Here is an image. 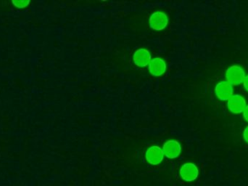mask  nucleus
Wrapping results in <instances>:
<instances>
[{
	"label": "nucleus",
	"instance_id": "1",
	"mask_svg": "<svg viewBox=\"0 0 248 186\" xmlns=\"http://www.w3.org/2000/svg\"><path fill=\"white\" fill-rule=\"evenodd\" d=\"M246 74L244 68L239 65H232L226 71V81L232 86H238L243 84Z\"/></svg>",
	"mask_w": 248,
	"mask_h": 186
},
{
	"label": "nucleus",
	"instance_id": "2",
	"mask_svg": "<svg viewBox=\"0 0 248 186\" xmlns=\"http://www.w3.org/2000/svg\"><path fill=\"white\" fill-rule=\"evenodd\" d=\"M150 28L153 30L163 31L169 24V17L162 11H156L150 16L149 18Z\"/></svg>",
	"mask_w": 248,
	"mask_h": 186
},
{
	"label": "nucleus",
	"instance_id": "3",
	"mask_svg": "<svg viewBox=\"0 0 248 186\" xmlns=\"http://www.w3.org/2000/svg\"><path fill=\"white\" fill-rule=\"evenodd\" d=\"M247 105L246 98L240 94H234L227 101V108L229 111L234 114H242Z\"/></svg>",
	"mask_w": 248,
	"mask_h": 186
},
{
	"label": "nucleus",
	"instance_id": "4",
	"mask_svg": "<svg viewBox=\"0 0 248 186\" xmlns=\"http://www.w3.org/2000/svg\"><path fill=\"white\" fill-rule=\"evenodd\" d=\"M181 178L186 182H193L199 175L198 167L192 162H187L182 165L179 170Z\"/></svg>",
	"mask_w": 248,
	"mask_h": 186
},
{
	"label": "nucleus",
	"instance_id": "5",
	"mask_svg": "<svg viewBox=\"0 0 248 186\" xmlns=\"http://www.w3.org/2000/svg\"><path fill=\"white\" fill-rule=\"evenodd\" d=\"M215 95L220 101H227L234 95L233 86L226 80L220 82L216 85Z\"/></svg>",
	"mask_w": 248,
	"mask_h": 186
},
{
	"label": "nucleus",
	"instance_id": "6",
	"mask_svg": "<svg viewBox=\"0 0 248 186\" xmlns=\"http://www.w3.org/2000/svg\"><path fill=\"white\" fill-rule=\"evenodd\" d=\"M162 149L164 156L168 159H176L179 157L182 153V146L177 140H168L164 143Z\"/></svg>",
	"mask_w": 248,
	"mask_h": 186
},
{
	"label": "nucleus",
	"instance_id": "7",
	"mask_svg": "<svg viewBox=\"0 0 248 186\" xmlns=\"http://www.w3.org/2000/svg\"><path fill=\"white\" fill-rule=\"evenodd\" d=\"M146 160L152 165H158L164 159L163 149L157 146H153L149 148L146 152Z\"/></svg>",
	"mask_w": 248,
	"mask_h": 186
},
{
	"label": "nucleus",
	"instance_id": "8",
	"mask_svg": "<svg viewBox=\"0 0 248 186\" xmlns=\"http://www.w3.org/2000/svg\"><path fill=\"white\" fill-rule=\"evenodd\" d=\"M133 61L137 67H147L152 61L151 54L148 50L145 48H140L134 52L133 55Z\"/></svg>",
	"mask_w": 248,
	"mask_h": 186
},
{
	"label": "nucleus",
	"instance_id": "9",
	"mask_svg": "<svg viewBox=\"0 0 248 186\" xmlns=\"http://www.w3.org/2000/svg\"><path fill=\"white\" fill-rule=\"evenodd\" d=\"M148 69L150 74L154 77H161L166 73L167 65L161 58H155L150 61Z\"/></svg>",
	"mask_w": 248,
	"mask_h": 186
},
{
	"label": "nucleus",
	"instance_id": "10",
	"mask_svg": "<svg viewBox=\"0 0 248 186\" xmlns=\"http://www.w3.org/2000/svg\"><path fill=\"white\" fill-rule=\"evenodd\" d=\"M12 3L17 8H25L30 4V1L29 0H13Z\"/></svg>",
	"mask_w": 248,
	"mask_h": 186
},
{
	"label": "nucleus",
	"instance_id": "11",
	"mask_svg": "<svg viewBox=\"0 0 248 186\" xmlns=\"http://www.w3.org/2000/svg\"><path fill=\"white\" fill-rule=\"evenodd\" d=\"M243 135L245 141L248 143V126L245 128L244 131H243Z\"/></svg>",
	"mask_w": 248,
	"mask_h": 186
},
{
	"label": "nucleus",
	"instance_id": "12",
	"mask_svg": "<svg viewBox=\"0 0 248 186\" xmlns=\"http://www.w3.org/2000/svg\"><path fill=\"white\" fill-rule=\"evenodd\" d=\"M243 118L248 123V104L243 112Z\"/></svg>",
	"mask_w": 248,
	"mask_h": 186
},
{
	"label": "nucleus",
	"instance_id": "13",
	"mask_svg": "<svg viewBox=\"0 0 248 186\" xmlns=\"http://www.w3.org/2000/svg\"><path fill=\"white\" fill-rule=\"evenodd\" d=\"M243 84L245 90L248 92V75H246V78H245L244 82H243Z\"/></svg>",
	"mask_w": 248,
	"mask_h": 186
}]
</instances>
